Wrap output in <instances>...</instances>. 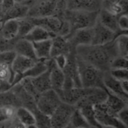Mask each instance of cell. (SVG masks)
I'll list each match as a JSON object with an SVG mask.
<instances>
[{"mask_svg": "<svg viewBox=\"0 0 128 128\" xmlns=\"http://www.w3.org/2000/svg\"><path fill=\"white\" fill-rule=\"evenodd\" d=\"M62 102L58 94L50 89L39 94L36 105L39 111L50 116Z\"/></svg>", "mask_w": 128, "mask_h": 128, "instance_id": "5", "label": "cell"}, {"mask_svg": "<svg viewBox=\"0 0 128 128\" xmlns=\"http://www.w3.org/2000/svg\"><path fill=\"white\" fill-rule=\"evenodd\" d=\"M2 17H3V13H2V9L1 6V1H0V20L2 22Z\"/></svg>", "mask_w": 128, "mask_h": 128, "instance_id": "42", "label": "cell"}, {"mask_svg": "<svg viewBox=\"0 0 128 128\" xmlns=\"http://www.w3.org/2000/svg\"><path fill=\"white\" fill-rule=\"evenodd\" d=\"M19 24L18 20H8L2 22L0 33L3 38L11 40L18 38Z\"/></svg>", "mask_w": 128, "mask_h": 128, "instance_id": "22", "label": "cell"}, {"mask_svg": "<svg viewBox=\"0 0 128 128\" xmlns=\"http://www.w3.org/2000/svg\"><path fill=\"white\" fill-rule=\"evenodd\" d=\"M77 109L80 110V111L81 112L82 115L83 116V117L85 118V119L86 120V122L89 126L95 127L97 128H102V126H100L99 124V123L98 122V121L96 119L94 106H81V107L77 108Z\"/></svg>", "mask_w": 128, "mask_h": 128, "instance_id": "26", "label": "cell"}, {"mask_svg": "<svg viewBox=\"0 0 128 128\" xmlns=\"http://www.w3.org/2000/svg\"><path fill=\"white\" fill-rule=\"evenodd\" d=\"M128 103L121 98L107 92V98L104 102V104L110 112L116 116L120 110L128 106Z\"/></svg>", "mask_w": 128, "mask_h": 128, "instance_id": "19", "label": "cell"}, {"mask_svg": "<svg viewBox=\"0 0 128 128\" xmlns=\"http://www.w3.org/2000/svg\"><path fill=\"white\" fill-rule=\"evenodd\" d=\"M121 1H122V0H103V2H102V8H106V7L110 6L111 4L119 3Z\"/></svg>", "mask_w": 128, "mask_h": 128, "instance_id": "41", "label": "cell"}, {"mask_svg": "<svg viewBox=\"0 0 128 128\" xmlns=\"http://www.w3.org/2000/svg\"><path fill=\"white\" fill-rule=\"evenodd\" d=\"M17 38H18L8 40V39L3 38L0 33V52H4V51L14 50V45Z\"/></svg>", "mask_w": 128, "mask_h": 128, "instance_id": "34", "label": "cell"}, {"mask_svg": "<svg viewBox=\"0 0 128 128\" xmlns=\"http://www.w3.org/2000/svg\"><path fill=\"white\" fill-rule=\"evenodd\" d=\"M93 38L92 44L94 45H103L110 43L116 38L117 34L108 28L102 25L98 20H97L95 24L92 27Z\"/></svg>", "mask_w": 128, "mask_h": 128, "instance_id": "10", "label": "cell"}, {"mask_svg": "<svg viewBox=\"0 0 128 128\" xmlns=\"http://www.w3.org/2000/svg\"><path fill=\"white\" fill-rule=\"evenodd\" d=\"M118 26L122 31H128V14H124L118 16Z\"/></svg>", "mask_w": 128, "mask_h": 128, "instance_id": "37", "label": "cell"}, {"mask_svg": "<svg viewBox=\"0 0 128 128\" xmlns=\"http://www.w3.org/2000/svg\"><path fill=\"white\" fill-rule=\"evenodd\" d=\"M128 106H126V107H124V108H123L122 110H120L118 113H117V115H116V116H117V118H118V120L122 122V123H123L125 126H128Z\"/></svg>", "mask_w": 128, "mask_h": 128, "instance_id": "38", "label": "cell"}, {"mask_svg": "<svg viewBox=\"0 0 128 128\" xmlns=\"http://www.w3.org/2000/svg\"><path fill=\"white\" fill-rule=\"evenodd\" d=\"M104 84L106 90L128 102V93L125 92L122 86V81L115 79L109 71L104 73Z\"/></svg>", "mask_w": 128, "mask_h": 128, "instance_id": "13", "label": "cell"}, {"mask_svg": "<svg viewBox=\"0 0 128 128\" xmlns=\"http://www.w3.org/2000/svg\"><path fill=\"white\" fill-rule=\"evenodd\" d=\"M55 36H56L55 34L46 30L43 27L35 26L25 37H23V38L33 43V42L52 39Z\"/></svg>", "mask_w": 128, "mask_h": 128, "instance_id": "23", "label": "cell"}, {"mask_svg": "<svg viewBox=\"0 0 128 128\" xmlns=\"http://www.w3.org/2000/svg\"><path fill=\"white\" fill-rule=\"evenodd\" d=\"M103 0H65L68 10L98 12L102 8Z\"/></svg>", "mask_w": 128, "mask_h": 128, "instance_id": "12", "label": "cell"}, {"mask_svg": "<svg viewBox=\"0 0 128 128\" xmlns=\"http://www.w3.org/2000/svg\"><path fill=\"white\" fill-rule=\"evenodd\" d=\"M76 106L62 102L50 116L52 128H65L68 127Z\"/></svg>", "mask_w": 128, "mask_h": 128, "instance_id": "6", "label": "cell"}, {"mask_svg": "<svg viewBox=\"0 0 128 128\" xmlns=\"http://www.w3.org/2000/svg\"><path fill=\"white\" fill-rule=\"evenodd\" d=\"M109 72L111 74V76H112L115 79L118 80H128V68L110 69Z\"/></svg>", "mask_w": 128, "mask_h": 128, "instance_id": "35", "label": "cell"}, {"mask_svg": "<svg viewBox=\"0 0 128 128\" xmlns=\"http://www.w3.org/2000/svg\"><path fill=\"white\" fill-rule=\"evenodd\" d=\"M46 70H47V68H46L45 60H38L35 62V64L22 75V79L25 77H28V78L35 77L41 74Z\"/></svg>", "mask_w": 128, "mask_h": 128, "instance_id": "30", "label": "cell"}, {"mask_svg": "<svg viewBox=\"0 0 128 128\" xmlns=\"http://www.w3.org/2000/svg\"><path fill=\"white\" fill-rule=\"evenodd\" d=\"M0 128H6L5 124H3V123H0Z\"/></svg>", "mask_w": 128, "mask_h": 128, "instance_id": "43", "label": "cell"}, {"mask_svg": "<svg viewBox=\"0 0 128 128\" xmlns=\"http://www.w3.org/2000/svg\"><path fill=\"white\" fill-rule=\"evenodd\" d=\"M101 128H112V127H102Z\"/></svg>", "mask_w": 128, "mask_h": 128, "instance_id": "47", "label": "cell"}, {"mask_svg": "<svg viewBox=\"0 0 128 128\" xmlns=\"http://www.w3.org/2000/svg\"><path fill=\"white\" fill-rule=\"evenodd\" d=\"M81 86L83 88H99L106 89L104 84V71L86 62L76 56Z\"/></svg>", "mask_w": 128, "mask_h": 128, "instance_id": "2", "label": "cell"}, {"mask_svg": "<svg viewBox=\"0 0 128 128\" xmlns=\"http://www.w3.org/2000/svg\"><path fill=\"white\" fill-rule=\"evenodd\" d=\"M98 20L105 27L116 32L118 36L122 34L128 33V32L122 31L119 29L118 26V16L110 14V12L103 8H101L98 12Z\"/></svg>", "mask_w": 128, "mask_h": 128, "instance_id": "15", "label": "cell"}, {"mask_svg": "<svg viewBox=\"0 0 128 128\" xmlns=\"http://www.w3.org/2000/svg\"><path fill=\"white\" fill-rule=\"evenodd\" d=\"M68 127L69 128H83L89 127V125L83 117V116L82 115L80 110L76 108L70 118Z\"/></svg>", "mask_w": 128, "mask_h": 128, "instance_id": "28", "label": "cell"}, {"mask_svg": "<svg viewBox=\"0 0 128 128\" xmlns=\"http://www.w3.org/2000/svg\"><path fill=\"white\" fill-rule=\"evenodd\" d=\"M33 48L38 60H46L50 57L52 39L33 42Z\"/></svg>", "mask_w": 128, "mask_h": 128, "instance_id": "20", "label": "cell"}, {"mask_svg": "<svg viewBox=\"0 0 128 128\" xmlns=\"http://www.w3.org/2000/svg\"><path fill=\"white\" fill-rule=\"evenodd\" d=\"M98 12L66 9L62 16L68 24L70 28L69 34L79 29L92 28L98 20Z\"/></svg>", "mask_w": 128, "mask_h": 128, "instance_id": "3", "label": "cell"}, {"mask_svg": "<svg viewBox=\"0 0 128 128\" xmlns=\"http://www.w3.org/2000/svg\"><path fill=\"white\" fill-rule=\"evenodd\" d=\"M16 108L10 106L0 107V123L6 124L16 116Z\"/></svg>", "mask_w": 128, "mask_h": 128, "instance_id": "32", "label": "cell"}, {"mask_svg": "<svg viewBox=\"0 0 128 128\" xmlns=\"http://www.w3.org/2000/svg\"><path fill=\"white\" fill-rule=\"evenodd\" d=\"M33 114L34 116V126L37 128H52L50 116L41 112L38 110L37 108L35 110H34Z\"/></svg>", "mask_w": 128, "mask_h": 128, "instance_id": "29", "label": "cell"}, {"mask_svg": "<svg viewBox=\"0 0 128 128\" xmlns=\"http://www.w3.org/2000/svg\"><path fill=\"white\" fill-rule=\"evenodd\" d=\"M16 117L26 128L32 126V125H34L35 119H34V116L33 112L23 106L16 108Z\"/></svg>", "mask_w": 128, "mask_h": 128, "instance_id": "25", "label": "cell"}, {"mask_svg": "<svg viewBox=\"0 0 128 128\" xmlns=\"http://www.w3.org/2000/svg\"><path fill=\"white\" fill-rule=\"evenodd\" d=\"M28 6L22 2H15L12 7L4 14L2 22L8 20H20L28 16Z\"/></svg>", "mask_w": 128, "mask_h": 128, "instance_id": "17", "label": "cell"}, {"mask_svg": "<svg viewBox=\"0 0 128 128\" xmlns=\"http://www.w3.org/2000/svg\"><path fill=\"white\" fill-rule=\"evenodd\" d=\"M107 98V91L99 88H88L86 94L75 105L76 108L84 106H95L104 103Z\"/></svg>", "mask_w": 128, "mask_h": 128, "instance_id": "8", "label": "cell"}, {"mask_svg": "<svg viewBox=\"0 0 128 128\" xmlns=\"http://www.w3.org/2000/svg\"><path fill=\"white\" fill-rule=\"evenodd\" d=\"M18 24H19L18 38L25 37L35 26L31 17L29 16H26L18 20Z\"/></svg>", "mask_w": 128, "mask_h": 128, "instance_id": "31", "label": "cell"}, {"mask_svg": "<svg viewBox=\"0 0 128 128\" xmlns=\"http://www.w3.org/2000/svg\"><path fill=\"white\" fill-rule=\"evenodd\" d=\"M128 58L126 57L117 56L111 64L110 69H118V68H128Z\"/></svg>", "mask_w": 128, "mask_h": 128, "instance_id": "36", "label": "cell"}, {"mask_svg": "<svg viewBox=\"0 0 128 128\" xmlns=\"http://www.w3.org/2000/svg\"><path fill=\"white\" fill-rule=\"evenodd\" d=\"M5 106H10L15 108L21 106V104L18 98L10 88L0 92V107Z\"/></svg>", "mask_w": 128, "mask_h": 128, "instance_id": "24", "label": "cell"}, {"mask_svg": "<svg viewBox=\"0 0 128 128\" xmlns=\"http://www.w3.org/2000/svg\"><path fill=\"white\" fill-rule=\"evenodd\" d=\"M94 110L96 119L100 126L114 128H128V126H125L122 123L116 115L112 114L107 110L104 103L94 106Z\"/></svg>", "mask_w": 128, "mask_h": 128, "instance_id": "7", "label": "cell"}, {"mask_svg": "<svg viewBox=\"0 0 128 128\" xmlns=\"http://www.w3.org/2000/svg\"><path fill=\"white\" fill-rule=\"evenodd\" d=\"M10 89L18 98L21 104V106H23L32 112H33L37 109L35 99L23 88V87L20 85V83H17L13 86L10 88Z\"/></svg>", "mask_w": 128, "mask_h": 128, "instance_id": "14", "label": "cell"}, {"mask_svg": "<svg viewBox=\"0 0 128 128\" xmlns=\"http://www.w3.org/2000/svg\"><path fill=\"white\" fill-rule=\"evenodd\" d=\"M34 26L43 27L56 36H67L70 32L68 24L62 16L52 15L44 17H31Z\"/></svg>", "mask_w": 128, "mask_h": 128, "instance_id": "4", "label": "cell"}, {"mask_svg": "<svg viewBox=\"0 0 128 128\" xmlns=\"http://www.w3.org/2000/svg\"><path fill=\"white\" fill-rule=\"evenodd\" d=\"M115 44L119 56H128V33L122 34L116 37L115 39Z\"/></svg>", "mask_w": 128, "mask_h": 128, "instance_id": "27", "label": "cell"}, {"mask_svg": "<svg viewBox=\"0 0 128 128\" xmlns=\"http://www.w3.org/2000/svg\"><path fill=\"white\" fill-rule=\"evenodd\" d=\"M74 50L69 44L67 39L63 36H55L52 38L50 57L54 58L59 55H68Z\"/></svg>", "mask_w": 128, "mask_h": 128, "instance_id": "16", "label": "cell"}, {"mask_svg": "<svg viewBox=\"0 0 128 128\" xmlns=\"http://www.w3.org/2000/svg\"><path fill=\"white\" fill-rule=\"evenodd\" d=\"M14 51L16 52V55H20L32 59L38 60L34 54L32 43L23 38H17L14 47Z\"/></svg>", "mask_w": 128, "mask_h": 128, "instance_id": "18", "label": "cell"}, {"mask_svg": "<svg viewBox=\"0 0 128 128\" xmlns=\"http://www.w3.org/2000/svg\"><path fill=\"white\" fill-rule=\"evenodd\" d=\"M68 41L70 46L76 50L79 46H85L92 44L93 38L92 28H82L76 30L64 37Z\"/></svg>", "mask_w": 128, "mask_h": 128, "instance_id": "11", "label": "cell"}, {"mask_svg": "<svg viewBox=\"0 0 128 128\" xmlns=\"http://www.w3.org/2000/svg\"><path fill=\"white\" fill-rule=\"evenodd\" d=\"M75 51L76 56L104 72L109 71L112 61L119 56L115 40L103 45L79 46Z\"/></svg>", "mask_w": 128, "mask_h": 128, "instance_id": "1", "label": "cell"}, {"mask_svg": "<svg viewBox=\"0 0 128 128\" xmlns=\"http://www.w3.org/2000/svg\"><path fill=\"white\" fill-rule=\"evenodd\" d=\"M26 128H37L34 125H32V126H29V127H27Z\"/></svg>", "mask_w": 128, "mask_h": 128, "instance_id": "45", "label": "cell"}, {"mask_svg": "<svg viewBox=\"0 0 128 128\" xmlns=\"http://www.w3.org/2000/svg\"><path fill=\"white\" fill-rule=\"evenodd\" d=\"M16 54L14 50L4 51L0 52V64L11 67V64Z\"/></svg>", "mask_w": 128, "mask_h": 128, "instance_id": "33", "label": "cell"}, {"mask_svg": "<svg viewBox=\"0 0 128 128\" xmlns=\"http://www.w3.org/2000/svg\"><path fill=\"white\" fill-rule=\"evenodd\" d=\"M97 128L95 127H92V126H89V127H87V128Z\"/></svg>", "mask_w": 128, "mask_h": 128, "instance_id": "46", "label": "cell"}, {"mask_svg": "<svg viewBox=\"0 0 128 128\" xmlns=\"http://www.w3.org/2000/svg\"><path fill=\"white\" fill-rule=\"evenodd\" d=\"M27 0H16V2H25Z\"/></svg>", "mask_w": 128, "mask_h": 128, "instance_id": "44", "label": "cell"}, {"mask_svg": "<svg viewBox=\"0 0 128 128\" xmlns=\"http://www.w3.org/2000/svg\"><path fill=\"white\" fill-rule=\"evenodd\" d=\"M38 60L32 59L22 56L16 55L12 64H11V69L14 74V79L12 82V86H14L20 82V81L22 80V75L29 70L37 62Z\"/></svg>", "mask_w": 128, "mask_h": 128, "instance_id": "9", "label": "cell"}, {"mask_svg": "<svg viewBox=\"0 0 128 128\" xmlns=\"http://www.w3.org/2000/svg\"><path fill=\"white\" fill-rule=\"evenodd\" d=\"M5 126H6V128H26V127L22 123H21L17 119V118L16 117V116L10 122H8V123H6L5 124Z\"/></svg>", "mask_w": 128, "mask_h": 128, "instance_id": "39", "label": "cell"}, {"mask_svg": "<svg viewBox=\"0 0 128 128\" xmlns=\"http://www.w3.org/2000/svg\"><path fill=\"white\" fill-rule=\"evenodd\" d=\"M1 88H2V82H0V92H1Z\"/></svg>", "mask_w": 128, "mask_h": 128, "instance_id": "48", "label": "cell"}, {"mask_svg": "<svg viewBox=\"0 0 128 128\" xmlns=\"http://www.w3.org/2000/svg\"><path fill=\"white\" fill-rule=\"evenodd\" d=\"M30 80L33 86L34 87L35 90L38 92V94H41L44 92L52 89L50 71L48 70L35 77L30 78Z\"/></svg>", "mask_w": 128, "mask_h": 128, "instance_id": "21", "label": "cell"}, {"mask_svg": "<svg viewBox=\"0 0 128 128\" xmlns=\"http://www.w3.org/2000/svg\"><path fill=\"white\" fill-rule=\"evenodd\" d=\"M58 68L62 70L67 63V55H59L53 58Z\"/></svg>", "mask_w": 128, "mask_h": 128, "instance_id": "40", "label": "cell"}]
</instances>
